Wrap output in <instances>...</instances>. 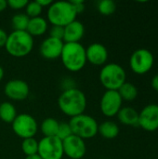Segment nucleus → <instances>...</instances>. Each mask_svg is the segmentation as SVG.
<instances>
[{
  "label": "nucleus",
  "mask_w": 158,
  "mask_h": 159,
  "mask_svg": "<svg viewBox=\"0 0 158 159\" xmlns=\"http://www.w3.org/2000/svg\"><path fill=\"white\" fill-rule=\"evenodd\" d=\"M85 34V27L83 23L77 20L69 23L64 27V43H79Z\"/></svg>",
  "instance_id": "16"
},
{
  "label": "nucleus",
  "mask_w": 158,
  "mask_h": 159,
  "mask_svg": "<svg viewBox=\"0 0 158 159\" xmlns=\"http://www.w3.org/2000/svg\"><path fill=\"white\" fill-rule=\"evenodd\" d=\"M29 17L25 13H18L11 19V25L14 31H26L29 23Z\"/></svg>",
  "instance_id": "23"
},
{
  "label": "nucleus",
  "mask_w": 158,
  "mask_h": 159,
  "mask_svg": "<svg viewBox=\"0 0 158 159\" xmlns=\"http://www.w3.org/2000/svg\"><path fill=\"white\" fill-rule=\"evenodd\" d=\"M6 96L13 101H23L30 94L29 85L21 79L9 80L4 88Z\"/></svg>",
  "instance_id": "13"
},
{
  "label": "nucleus",
  "mask_w": 158,
  "mask_h": 159,
  "mask_svg": "<svg viewBox=\"0 0 158 159\" xmlns=\"http://www.w3.org/2000/svg\"><path fill=\"white\" fill-rule=\"evenodd\" d=\"M36 2L38 3V5L42 8L43 7H48L53 3V1H51V0H36Z\"/></svg>",
  "instance_id": "32"
},
{
  "label": "nucleus",
  "mask_w": 158,
  "mask_h": 159,
  "mask_svg": "<svg viewBox=\"0 0 158 159\" xmlns=\"http://www.w3.org/2000/svg\"><path fill=\"white\" fill-rule=\"evenodd\" d=\"M123 101L131 102L134 101L138 96V89L131 83L125 82L117 90Z\"/></svg>",
  "instance_id": "22"
},
{
  "label": "nucleus",
  "mask_w": 158,
  "mask_h": 159,
  "mask_svg": "<svg viewBox=\"0 0 158 159\" xmlns=\"http://www.w3.org/2000/svg\"><path fill=\"white\" fill-rule=\"evenodd\" d=\"M71 3L74 5V8L76 10V13L77 14H79L82 11H84V9H85L84 1H82V0H73V1H71Z\"/></svg>",
  "instance_id": "30"
},
{
  "label": "nucleus",
  "mask_w": 158,
  "mask_h": 159,
  "mask_svg": "<svg viewBox=\"0 0 158 159\" xmlns=\"http://www.w3.org/2000/svg\"><path fill=\"white\" fill-rule=\"evenodd\" d=\"M63 153L71 159L83 158L87 152V146L83 139L71 135L62 141Z\"/></svg>",
  "instance_id": "11"
},
{
  "label": "nucleus",
  "mask_w": 158,
  "mask_h": 159,
  "mask_svg": "<svg viewBox=\"0 0 158 159\" xmlns=\"http://www.w3.org/2000/svg\"><path fill=\"white\" fill-rule=\"evenodd\" d=\"M37 155L42 159H62V141L58 137H43L38 142Z\"/></svg>",
  "instance_id": "8"
},
{
  "label": "nucleus",
  "mask_w": 158,
  "mask_h": 159,
  "mask_svg": "<svg viewBox=\"0 0 158 159\" xmlns=\"http://www.w3.org/2000/svg\"><path fill=\"white\" fill-rule=\"evenodd\" d=\"M5 48L12 57H25L34 48V37L26 31H13L7 35Z\"/></svg>",
  "instance_id": "3"
},
{
  "label": "nucleus",
  "mask_w": 158,
  "mask_h": 159,
  "mask_svg": "<svg viewBox=\"0 0 158 159\" xmlns=\"http://www.w3.org/2000/svg\"><path fill=\"white\" fill-rule=\"evenodd\" d=\"M21 150L26 157L37 155L38 142L34 139V137L24 139L21 143Z\"/></svg>",
  "instance_id": "24"
},
{
  "label": "nucleus",
  "mask_w": 158,
  "mask_h": 159,
  "mask_svg": "<svg viewBox=\"0 0 158 159\" xmlns=\"http://www.w3.org/2000/svg\"><path fill=\"white\" fill-rule=\"evenodd\" d=\"M126 78L124 68L117 63L105 64L100 72V81L107 90H118Z\"/></svg>",
  "instance_id": "5"
},
{
  "label": "nucleus",
  "mask_w": 158,
  "mask_h": 159,
  "mask_svg": "<svg viewBox=\"0 0 158 159\" xmlns=\"http://www.w3.org/2000/svg\"><path fill=\"white\" fill-rule=\"evenodd\" d=\"M47 16L52 25L65 27L76 20L77 13L71 1H57L47 7Z\"/></svg>",
  "instance_id": "4"
},
{
  "label": "nucleus",
  "mask_w": 158,
  "mask_h": 159,
  "mask_svg": "<svg viewBox=\"0 0 158 159\" xmlns=\"http://www.w3.org/2000/svg\"><path fill=\"white\" fill-rule=\"evenodd\" d=\"M151 85H152V88L158 92V74H156L153 79H152V82H151Z\"/></svg>",
  "instance_id": "33"
},
{
  "label": "nucleus",
  "mask_w": 158,
  "mask_h": 159,
  "mask_svg": "<svg viewBox=\"0 0 158 159\" xmlns=\"http://www.w3.org/2000/svg\"><path fill=\"white\" fill-rule=\"evenodd\" d=\"M60 58L65 69L73 73L79 72L87 63L86 48L80 42L64 43Z\"/></svg>",
  "instance_id": "2"
},
{
  "label": "nucleus",
  "mask_w": 158,
  "mask_h": 159,
  "mask_svg": "<svg viewBox=\"0 0 158 159\" xmlns=\"http://www.w3.org/2000/svg\"><path fill=\"white\" fill-rule=\"evenodd\" d=\"M139 127L146 131L158 129V104H148L140 112Z\"/></svg>",
  "instance_id": "12"
},
{
  "label": "nucleus",
  "mask_w": 158,
  "mask_h": 159,
  "mask_svg": "<svg viewBox=\"0 0 158 159\" xmlns=\"http://www.w3.org/2000/svg\"><path fill=\"white\" fill-rule=\"evenodd\" d=\"M29 1L27 0H8L7 1V7H9L12 9L20 10L22 8H25Z\"/></svg>",
  "instance_id": "29"
},
{
  "label": "nucleus",
  "mask_w": 158,
  "mask_h": 159,
  "mask_svg": "<svg viewBox=\"0 0 158 159\" xmlns=\"http://www.w3.org/2000/svg\"><path fill=\"white\" fill-rule=\"evenodd\" d=\"M25 159H42L38 155H34V156H31V157H26Z\"/></svg>",
  "instance_id": "36"
},
{
  "label": "nucleus",
  "mask_w": 158,
  "mask_h": 159,
  "mask_svg": "<svg viewBox=\"0 0 158 159\" xmlns=\"http://www.w3.org/2000/svg\"><path fill=\"white\" fill-rule=\"evenodd\" d=\"M118 120L127 126L139 127V113L132 107H123L117 114Z\"/></svg>",
  "instance_id": "17"
},
{
  "label": "nucleus",
  "mask_w": 158,
  "mask_h": 159,
  "mask_svg": "<svg viewBox=\"0 0 158 159\" xmlns=\"http://www.w3.org/2000/svg\"><path fill=\"white\" fill-rule=\"evenodd\" d=\"M97 8L102 15L110 16L115 13L116 9V5L113 0H102L98 3Z\"/></svg>",
  "instance_id": "25"
},
{
  "label": "nucleus",
  "mask_w": 158,
  "mask_h": 159,
  "mask_svg": "<svg viewBox=\"0 0 158 159\" xmlns=\"http://www.w3.org/2000/svg\"><path fill=\"white\" fill-rule=\"evenodd\" d=\"M63 45L62 40L48 36L40 45V54L46 60H56L61 57Z\"/></svg>",
  "instance_id": "14"
},
{
  "label": "nucleus",
  "mask_w": 158,
  "mask_h": 159,
  "mask_svg": "<svg viewBox=\"0 0 158 159\" xmlns=\"http://www.w3.org/2000/svg\"><path fill=\"white\" fill-rule=\"evenodd\" d=\"M87 61L93 65H103L108 60V50L101 43H93L86 48Z\"/></svg>",
  "instance_id": "15"
},
{
  "label": "nucleus",
  "mask_w": 158,
  "mask_h": 159,
  "mask_svg": "<svg viewBox=\"0 0 158 159\" xmlns=\"http://www.w3.org/2000/svg\"><path fill=\"white\" fill-rule=\"evenodd\" d=\"M13 132L22 140L34 138L38 130V125L34 116L28 114H20L11 123Z\"/></svg>",
  "instance_id": "7"
},
{
  "label": "nucleus",
  "mask_w": 158,
  "mask_h": 159,
  "mask_svg": "<svg viewBox=\"0 0 158 159\" xmlns=\"http://www.w3.org/2000/svg\"><path fill=\"white\" fill-rule=\"evenodd\" d=\"M4 75H5L4 69H3V67L0 65V82H1V81H2V79L4 78Z\"/></svg>",
  "instance_id": "35"
},
{
  "label": "nucleus",
  "mask_w": 158,
  "mask_h": 159,
  "mask_svg": "<svg viewBox=\"0 0 158 159\" xmlns=\"http://www.w3.org/2000/svg\"><path fill=\"white\" fill-rule=\"evenodd\" d=\"M63 36H64V27L52 25V27L49 29V37H53L63 41Z\"/></svg>",
  "instance_id": "28"
},
{
  "label": "nucleus",
  "mask_w": 158,
  "mask_h": 159,
  "mask_svg": "<svg viewBox=\"0 0 158 159\" xmlns=\"http://www.w3.org/2000/svg\"><path fill=\"white\" fill-rule=\"evenodd\" d=\"M123 100L117 90H106L101 99V111L107 117L117 116L122 108Z\"/></svg>",
  "instance_id": "10"
},
{
  "label": "nucleus",
  "mask_w": 158,
  "mask_h": 159,
  "mask_svg": "<svg viewBox=\"0 0 158 159\" xmlns=\"http://www.w3.org/2000/svg\"><path fill=\"white\" fill-rule=\"evenodd\" d=\"M47 20L40 16V17L30 19L26 32L34 37V36L43 35L47 32Z\"/></svg>",
  "instance_id": "18"
},
{
  "label": "nucleus",
  "mask_w": 158,
  "mask_h": 159,
  "mask_svg": "<svg viewBox=\"0 0 158 159\" xmlns=\"http://www.w3.org/2000/svg\"><path fill=\"white\" fill-rule=\"evenodd\" d=\"M71 135H73V132H72V129H71V127H70L69 123L61 122L60 125H59V129H58L57 137L60 140L63 141V140H65L66 138H68Z\"/></svg>",
  "instance_id": "27"
},
{
  "label": "nucleus",
  "mask_w": 158,
  "mask_h": 159,
  "mask_svg": "<svg viewBox=\"0 0 158 159\" xmlns=\"http://www.w3.org/2000/svg\"><path fill=\"white\" fill-rule=\"evenodd\" d=\"M7 7V1L0 0V12L4 11Z\"/></svg>",
  "instance_id": "34"
},
{
  "label": "nucleus",
  "mask_w": 158,
  "mask_h": 159,
  "mask_svg": "<svg viewBox=\"0 0 158 159\" xmlns=\"http://www.w3.org/2000/svg\"><path fill=\"white\" fill-rule=\"evenodd\" d=\"M58 106L64 115L72 118L84 114L87 108V97L80 89L68 88L59 96Z\"/></svg>",
  "instance_id": "1"
},
{
  "label": "nucleus",
  "mask_w": 158,
  "mask_h": 159,
  "mask_svg": "<svg viewBox=\"0 0 158 159\" xmlns=\"http://www.w3.org/2000/svg\"><path fill=\"white\" fill-rule=\"evenodd\" d=\"M17 116V109L11 102H4L0 103V119L3 122L11 124Z\"/></svg>",
  "instance_id": "20"
},
{
  "label": "nucleus",
  "mask_w": 158,
  "mask_h": 159,
  "mask_svg": "<svg viewBox=\"0 0 158 159\" xmlns=\"http://www.w3.org/2000/svg\"><path fill=\"white\" fill-rule=\"evenodd\" d=\"M60 122L53 117L44 119L40 125V129L44 137H57Z\"/></svg>",
  "instance_id": "21"
},
{
  "label": "nucleus",
  "mask_w": 158,
  "mask_h": 159,
  "mask_svg": "<svg viewBox=\"0 0 158 159\" xmlns=\"http://www.w3.org/2000/svg\"><path fill=\"white\" fill-rule=\"evenodd\" d=\"M43 8L38 5L36 1L28 2L27 6L25 7V14L29 17V19L40 17Z\"/></svg>",
  "instance_id": "26"
},
{
  "label": "nucleus",
  "mask_w": 158,
  "mask_h": 159,
  "mask_svg": "<svg viewBox=\"0 0 158 159\" xmlns=\"http://www.w3.org/2000/svg\"><path fill=\"white\" fill-rule=\"evenodd\" d=\"M98 133L105 139H115L119 134V127L114 121H104L99 125Z\"/></svg>",
  "instance_id": "19"
},
{
  "label": "nucleus",
  "mask_w": 158,
  "mask_h": 159,
  "mask_svg": "<svg viewBox=\"0 0 158 159\" xmlns=\"http://www.w3.org/2000/svg\"><path fill=\"white\" fill-rule=\"evenodd\" d=\"M74 135L86 140L91 139L98 134V123L96 119L88 115H79L74 116L68 122Z\"/></svg>",
  "instance_id": "6"
},
{
  "label": "nucleus",
  "mask_w": 158,
  "mask_h": 159,
  "mask_svg": "<svg viewBox=\"0 0 158 159\" xmlns=\"http://www.w3.org/2000/svg\"><path fill=\"white\" fill-rule=\"evenodd\" d=\"M7 32L0 28V48H5V45L7 43Z\"/></svg>",
  "instance_id": "31"
},
{
  "label": "nucleus",
  "mask_w": 158,
  "mask_h": 159,
  "mask_svg": "<svg viewBox=\"0 0 158 159\" xmlns=\"http://www.w3.org/2000/svg\"><path fill=\"white\" fill-rule=\"evenodd\" d=\"M155 62L153 53L146 48H139L135 50L129 59V66L137 75H144L148 73Z\"/></svg>",
  "instance_id": "9"
}]
</instances>
